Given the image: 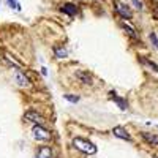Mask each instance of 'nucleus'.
Instances as JSON below:
<instances>
[{
  "instance_id": "1",
  "label": "nucleus",
  "mask_w": 158,
  "mask_h": 158,
  "mask_svg": "<svg viewBox=\"0 0 158 158\" xmlns=\"http://www.w3.org/2000/svg\"><path fill=\"white\" fill-rule=\"evenodd\" d=\"M73 146H74L77 150H81V152H84V153H89V155L97 153V147H95L90 141H85V139H82V138H74Z\"/></svg>"
},
{
  "instance_id": "2",
  "label": "nucleus",
  "mask_w": 158,
  "mask_h": 158,
  "mask_svg": "<svg viewBox=\"0 0 158 158\" xmlns=\"http://www.w3.org/2000/svg\"><path fill=\"white\" fill-rule=\"evenodd\" d=\"M32 133H33V138L36 141H49L51 139V133L46 128H43L41 125H35L33 130H32Z\"/></svg>"
},
{
  "instance_id": "3",
  "label": "nucleus",
  "mask_w": 158,
  "mask_h": 158,
  "mask_svg": "<svg viewBox=\"0 0 158 158\" xmlns=\"http://www.w3.org/2000/svg\"><path fill=\"white\" fill-rule=\"evenodd\" d=\"M114 6H115V11H117L125 21H128V19L133 18V13H131V10H130L128 5H125V3H122V2H115Z\"/></svg>"
},
{
  "instance_id": "4",
  "label": "nucleus",
  "mask_w": 158,
  "mask_h": 158,
  "mask_svg": "<svg viewBox=\"0 0 158 158\" xmlns=\"http://www.w3.org/2000/svg\"><path fill=\"white\" fill-rule=\"evenodd\" d=\"M24 118L27 122H33V123H38V125H41L43 122H44V118H43V115H40L36 111H27L24 114Z\"/></svg>"
},
{
  "instance_id": "5",
  "label": "nucleus",
  "mask_w": 158,
  "mask_h": 158,
  "mask_svg": "<svg viewBox=\"0 0 158 158\" xmlns=\"http://www.w3.org/2000/svg\"><path fill=\"white\" fill-rule=\"evenodd\" d=\"M76 79L79 82H82V84H92V74L89 71H84V70H77L74 73Z\"/></svg>"
},
{
  "instance_id": "6",
  "label": "nucleus",
  "mask_w": 158,
  "mask_h": 158,
  "mask_svg": "<svg viewBox=\"0 0 158 158\" xmlns=\"http://www.w3.org/2000/svg\"><path fill=\"white\" fill-rule=\"evenodd\" d=\"M120 25H122V27H123V30H125V32H127V33H128V35H130L131 38L138 40V33H136V29H135V27H133V25H131V24H130L128 21H125V19H123V21L120 22Z\"/></svg>"
},
{
  "instance_id": "7",
  "label": "nucleus",
  "mask_w": 158,
  "mask_h": 158,
  "mask_svg": "<svg viewBox=\"0 0 158 158\" xmlns=\"http://www.w3.org/2000/svg\"><path fill=\"white\" fill-rule=\"evenodd\" d=\"M141 136L144 138V141L149 142L150 146H158V135H153V133H147V131H144L141 133Z\"/></svg>"
},
{
  "instance_id": "8",
  "label": "nucleus",
  "mask_w": 158,
  "mask_h": 158,
  "mask_svg": "<svg viewBox=\"0 0 158 158\" xmlns=\"http://www.w3.org/2000/svg\"><path fill=\"white\" fill-rule=\"evenodd\" d=\"M112 133H114V136H117V138H120V139L130 141V135L127 133V130H125L123 127H115V128L112 130Z\"/></svg>"
},
{
  "instance_id": "9",
  "label": "nucleus",
  "mask_w": 158,
  "mask_h": 158,
  "mask_svg": "<svg viewBox=\"0 0 158 158\" xmlns=\"http://www.w3.org/2000/svg\"><path fill=\"white\" fill-rule=\"evenodd\" d=\"M60 10L65 13V15H70V16H73V15H76V13H77V6L73 5V3H63L60 6Z\"/></svg>"
},
{
  "instance_id": "10",
  "label": "nucleus",
  "mask_w": 158,
  "mask_h": 158,
  "mask_svg": "<svg viewBox=\"0 0 158 158\" xmlns=\"http://www.w3.org/2000/svg\"><path fill=\"white\" fill-rule=\"evenodd\" d=\"M38 158H52V150L48 146H41L38 150Z\"/></svg>"
},
{
  "instance_id": "11",
  "label": "nucleus",
  "mask_w": 158,
  "mask_h": 158,
  "mask_svg": "<svg viewBox=\"0 0 158 158\" xmlns=\"http://www.w3.org/2000/svg\"><path fill=\"white\" fill-rule=\"evenodd\" d=\"M15 79H16V82L21 85V87H25V85H29V79L25 77L21 71H16V74H15Z\"/></svg>"
},
{
  "instance_id": "12",
  "label": "nucleus",
  "mask_w": 158,
  "mask_h": 158,
  "mask_svg": "<svg viewBox=\"0 0 158 158\" xmlns=\"http://www.w3.org/2000/svg\"><path fill=\"white\" fill-rule=\"evenodd\" d=\"M109 95H111V100H112V101H115V103L118 104V108H120V109H127V103H125L122 98H118V97L114 94V92H111Z\"/></svg>"
},
{
  "instance_id": "13",
  "label": "nucleus",
  "mask_w": 158,
  "mask_h": 158,
  "mask_svg": "<svg viewBox=\"0 0 158 158\" xmlns=\"http://www.w3.org/2000/svg\"><path fill=\"white\" fill-rule=\"evenodd\" d=\"M54 52H56V57H59V59H63L65 56H67V51H65L63 48H56Z\"/></svg>"
},
{
  "instance_id": "14",
  "label": "nucleus",
  "mask_w": 158,
  "mask_h": 158,
  "mask_svg": "<svg viewBox=\"0 0 158 158\" xmlns=\"http://www.w3.org/2000/svg\"><path fill=\"white\" fill-rule=\"evenodd\" d=\"M149 36H150V41H152L153 48H155V49L158 51V36H156V33H155V32H152V33H150Z\"/></svg>"
},
{
  "instance_id": "15",
  "label": "nucleus",
  "mask_w": 158,
  "mask_h": 158,
  "mask_svg": "<svg viewBox=\"0 0 158 158\" xmlns=\"http://www.w3.org/2000/svg\"><path fill=\"white\" fill-rule=\"evenodd\" d=\"M141 62H142L144 65H149V67H150V68H153L155 71L158 70V67H156V65H155L153 62H150V60H147V59H144V57H142V59H141Z\"/></svg>"
},
{
  "instance_id": "16",
  "label": "nucleus",
  "mask_w": 158,
  "mask_h": 158,
  "mask_svg": "<svg viewBox=\"0 0 158 158\" xmlns=\"http://www.w3.org/2000/svg\"><path fill=\"white\" fill-rule=\"evenodd\" d=\"M65 100H68L70 103H77V101H79V97H77V95H70V94H68V95H65Z\"/></svg>"
},
{
  "instance_id": "17",
  "label": "nucleus",
  "mask_w": 158,
  "mask_h": 158,
  "mask_svg": "<svg viewBox=\"0 0 158 158\" xmlns=\"http://www.w3.org/2000/svg\"><path fill=\"white\" fill-rule=\"evenodd\" d=\"M8 2V5L11 6V8H15V10H19L21 6H19V3H18V0H6Z\"/></svg>"
},
{
  "instance_id": "18",
  "label": "nucleus",
  "mask_w": 158,
  "mask_h": 158,
  "mask_svg": "<svg viewBox=\"0 0 158 158\" xmlns=\"http://www.w3.org/2000/svg\"><path fill=\"white\" fill-rule=\"evenodd\" d=\"M131 3H133V5H135L138 10H142V3L139 2V0H131Z\"/></svg>"
},
{
  "instance_id": "19",
  "label": "nucleus",
  "mask_w": 158,
  "mask_h": 158,
  "mask_svg": "<svg viewBox=\"0 0 158 158\" xmlns=\"http://www.w3.org/2000/svg\"><path fill=\"white\" fill-rule=\"evenodd\" d=\"M153 2H158V0H153Z\"/></svg>"
}]
</instances>
